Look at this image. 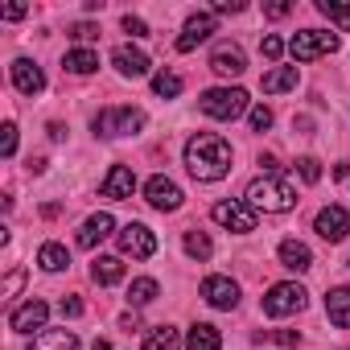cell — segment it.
Returning a JSON list of instances; mask_svg holds the SVG:
<instances>
[{"label":"cell","instance_id":"19","mask_svg":"<svg viewBox=\"0 0 350 350\" xmlns=\"http://www.w3.org/2000/svg\"><path fill=\"white\" fill-rule=\"evenodd\" d=\"M280 264H284L288 272H309V268H313V252H309L301 239H284V243H280Z\"/></svg>","mask_w":350,"mask_h":350},{"label":"cell","instance_id":"35","mask_svg":"<svg viewBox=\"0 0 350 350\" xmlns=\"http://www.w3.org/2000/svg\"><path fill=\"white\" fill-rule=\"evenodd\" d=\"M66 33H70V38H75V42H91V38H99V29H95V25H91V21H79V25H70V29H66Z\"/></svg>","mask_w":350,"mask_h":350},{"label":"cell","instance_id":"6","mask_svg":"<svg viewBox=\"0 0 350 350\" xmlns=\"http://www.w3.org/2000/svg\"><path fill=\"white\" fill-rule=\"evenodd\" d=\"M305 309V288L284 280V284H272L268 297H264V313L268 317H288V313H301Z\"/></svg>","mask_w":350,"mask_h":350},{"label":"cell","instance_id":"13","mask_svg":"<svg viewBox=\"0 0 350 350\" xmlns=\"http://www.w3.org/2000/svg\"><path fill=\"white\" fill-rule=\"evenodd\" d=\"M103 198H116V202H128L132 198V190H136V173L128 169V165H111L107 169V178H103Z\"/></svg>","mask_w":350,"mask_h":350},{"label":"cell","instance_id":"26","mask_svg":"<svg viewBox=\"0 0 350 350\" xmlns=\"http://www.w3.org/2000/svg\"><path fill=\"white\" fill-rule=\"evenodd\" d=\"M157 293H161V284L152 280V276H140V280H132V288H128V305H152L157 301Z\"/></svg>","mask_w":350,"mask_h":350},{"label":"cell","instance_id":"41","mask_svg":"<svg viewBox=\"0 0 350 350\" xmlns=\"http://www.w3.org/2000/svg\"><path fill=\"white\" fill-rule=\"evenodd\" d=\"M21 284H25V272H9V280H5V297H13Z\"/></svg>","mask_w":350,"mask_h":350},{"label":"cell","instance_id":"2","mask_svg":"<svg viewBox=\"0 0 350 350\" xmlns=\"http://www.w3.org/2000/svg\"><path fill=\"white\" fill-rule=\"evenodd\" d=\"M247 206L264 211V215H284L297 206V190L288 178H256L247 186Z\"/></svg>","mask_w":350,"mask_h":350},{"label":"cell","instance_id":"39","mask_svg":"<svg viewBox=\"0 0 350 350\" xmlns=\"http://www.w3.org/2000/svg\"><path fill=\"white\" fill-rule=\"evenodd\" d=\"M124 29H128L132 38H148V25H144L140 17H124Z\"/></svg>","mask_w":350,"mask_h":350},{"label":"cell","instance_id":"40","mask_svg":"<svg viewBox=\"0 0 350 350\" xmlns=\"http://www.w3.org/2000/svg\"><path fill=\"white\" fill-rule=\"evenodd\" d=\"M25 13H29L25 5H5V9H0V17H5V21H21Z\"/></svg>","mask_w":350,"mask_h":350},{"label":"cell","instance_id":"18","mask_svg":"<svg viewBox=\"0 0 350 350\" xmlns=\"http://www.w3.org/2000/svg\"><path fill=\"white\" fill-rule=\"evenodd\" d=\"M111 227H116L111 215H91V219L79 227V247H95V243H103L107 235H116Z\"/></svg>","mask_w":350,"mask_h":350},{"label":"cell","instance_id":"1","mask_svg":"<svg viewBox=\"0 0 350 350\" xmlns=\"http://www.w3.org/2000/svg\"><path fill=\"white\" fill-rule=\"evenodd\" d=\"M186 169L198 182H219L231 173V144L215 132H198L186 144Z\"/></svg>","mask_w":350,"mask_h":350},{"label":"cell","instance_id":"30","mask_svg":"<svg viewBox=\"0 0 350 350\" xmlns=\"http://www.w3.org/2000/svg\"><path fill=\"white\" fill-rule=\"evenodd\" d=\"M152 91H157L161 99H178V95H182V75H173V70H161V75L152 79Z\"/></svg>","mask_w":350,"mask_h":350},{"label":"cell","instance_id":"8","mask_svg":"<svg viewBox=\"0 0 350 350\" xmlns=\"http://www.w3.org/2000/svg\"><path fill=\"white\" fill-rule=\"evenodd\" d=\"M215 223L219 227H227V231H239V235H247V231H256V211L252 206H243V202H215Z\"/></svg>","mask_w":350,"mask_h":350},{"label":"cell","instance_id":"24","mask_svg":"<svg viewBox=\"0 0 350 350\" xmlns=\"http://www.w3.org/2000/svg\"><path fill=\"white\" fill-rule=\"evenodd\" d=\"M260 87H264L268 95H280V91H293V87H297V66H276V70H268Z\"/></svg>","mask_w":350,"mask_h":350},{"label":"cell","instance_id":"9","mask_svg":"<svg viewBox=\"0 0 350 350\" xmlns=\"http://www.w3.org/2000/svg\"><path fill=\"white\" fill-rule=\"evenodd\" d=\"M144 198H148L152 211H178L182 206V186L157 173V178H148V186H144Z\"/></svg>","mask_w":350,"mask_h":350},{"label":"cell","instance_id":"22","mask_svg":"<svg viewBox=\"0 0 350 350\" xmlns=\"http://www.w3.org/2000/svg\"><path fill=\"white\" fill-rule=\"evenodd\" d=\"M325 313H329V321H334L338 329H346V325H350V288H334V293L325 297Z\"/></svg>","mask_w":350,"mask_h":350},{"label":"cell","instance_id":"17","mask_svg":"<svg viewBox=\"0 0 350 350\" xmlns=\"http://www.w3.org/2000/svg\"><path fill=\"white\" fill-rule=\"evenodd\" d=\"M211 33H215V17H211V13H194V17L186 21V33L178 38V50H182V54L194 50V46H202Z\"/></svg>","mask_w":350,"mask_h":350},{"label":"cell","instance_id":"5","mask_svg":"<svg viewBox=\"0 0 350 350\" xmlns=\"http://www.w3.org/2000/svg\"><path fill=\"white\" fill-rule=\"evenodd\" d=\"M140 128H144V111H136V107H107V111L95 116L99 136H132Z\"/></svg>","mask_w":350,"mask_h":350},{"label":"cell","instance_id":"37","mask_svg":"<svg viewBox=\"0 0 350 350\" xmlns=\"http://www.w3.org/2000/svg\"><path fill=\"white\" fill-rule=\"evenodd\" d=\"M58 309H62V317H83V301L79 297H62Z\"/></svg>","mask_w":350,"mask_h":350},{"label":"cell","instance_id":"4","mask_svg":"<svg viewBox=\"0 0 350 350\" xmlns=\"http://www.w3.org/2000/svg\"><path fill=\"white\" fill-rule=\"evenodd\" d=\"M338 50V33H325V29H301L293 42H288V54L297 62H313V58H325Z\"/></svg>","mask_w":350,"mask_h":350},{"label":"cell","instance_id":"32","mask_svg":"<svg viewBox=\"0 0 350 350\" xmlns=\"http://www.w3.org/2000/svg\"><path fill=\"white\" fill-rule=\"evenodd\" d=\"M297 173H301V178L313 186V182L321 178V161H317V157H301V161H297Z\"/></svg>","mask_w":350,"mask_h":350},{"label":"cell","instance_id":"33","mask_svg":"<svg viewBox=\"0 0 350 350\" xmlns=\"http://www.w3.org/2000/svg\"><path fill=\"white\" fill-rule=\"evenodd\" d=\"M0 152H5V157L17 152V124H5V128H0Z\"/></svg>","mask_w":350,"mask_h":350},{"label":"cell","instance_id":"38","mask_svg":"<svg viewBox=\"0 0 350 350\" xmlns=\"http://www.w3.org/2000/svg\"><path fill=\"white\" fill-rule=\"evenodd\" d=\"M293 13V5H284V0H276V5H264V17H272V21H280V17H288Z\"/></svg>","mask_w":350,"mask_h":350},{"label":"cell","instance_id":"34","mask_svg":"<svg viewBox=\"0 0 350 350\" xmlns=\"http://www.w3.org/2000/svg\"><path fill=\"white\" fill-rule=\"evenodd\" d=\"M247 120H252V132H268V128H272V111H268V107H252Z\"/></svg>","mask_w":350,"mask_h":350},{"label":"cell","instance_id":"20","mask_svg":"<svg viewBox=\"0 0 350 350\" xmlns=\"http://www.w3.org/2000/svg\"><path fill=\"white\" fill-rule=\"evenodd\" d=\"M91 280L95 284H120L124 280V260H116V256H99L95 264H91Z\"/></svg>","mask_w":350,"mask_h":350},{"label":"cell","instance_id":"15","mask_svg":"<svg viewBox=\"0 0 350 350\" xmlns=\"http://www.w3.org/2000/svg\"><path fill=\"white\" fill-rule=\"evenodd\" d=\"M111 66H116L124 79H144V75H148V54H144V50H132V46H116V50H111Z\"/></svg>","mask_w":350,"mask_h":350},{"label":"cell","instance_id":"14","mask_svg":"<svg viewBox=\"0 0 350 350\" xmlns=\"http://www.w3.org/2000/svg\"><path fill=\"white\" fill-rule=\"evenodd\" d=\"M202 297H206L215 309H235V305H239V284L227 280V276H206V280H202Z\"/></svg>","mask_w":350,"mask_h":350},{"label":"cell","instance_id":"44","mask_svg":"<svg viewBox=\"0 0 350 350\" xmlns=\"http://www.w3.org/2000/svg\"><path fill=\"white\" fill-rule=\"evenodd\" d=\"M91 350H111V346H107L103 338H95V346H91Z\"/></svg>","mask_w":350,"mask_h":350},{"label":"cell","instance_id":"16","mask_svg":"<svg viewBox=\"0 0 350 350\" xmlns=\"http://www.w3.org/2000/svg\"><path fill=\"white\" fill-rule=\"evenodd\" d=\"M9 75H13V87H17L21 95H38V91H46V75H42V66L29 62V58H17Z\"/></svg>","mask_w":350,"mask_h":350},{"label":"cell","instance_id":"21","mask_svg":"<svg viewBox=\"0 0 350 350\" xmlns=\"http://www.w3.org/2000/svg\"><path fill=\"white\" fill-rule=\"evenodd\" d=\"M29 350H79V338L70 329H42Z\"/></svg>","mask_w":350,"mask_h":350},{"label":"cell","instance_id":"25","mask_svg":"<svg viewBox=\"0 0 350 350\" xmlns=\"http://www.w3.org/2000/svg\"><path fill=\"white\" fill-rule=\"evenodd\" d=\"M62 66H66L70 75H91V70H99V54H95V50H70V54L62 58Z\"/></svg>","mask_w":350,"mask_h":350},{"label":"cell","instance_id":"3","mask_svg":"<svg viewBox=\"0 0 350 350\" xmlns=\"http://www.w3.org/2000/svg\"><path fill=\"white\" fill-rule=\"evenodd\" d=\"M202 111L211 120H239L247 111V91L243 87H215L202 95Z\"/></svg>","mask_w":350,"mask_h":350},{"label":"cell","instance_id":"11","mask_svg":"<svg viewBox=\"0 0 350 350\" xmlns=\"http://www.w3.org/2000/svg\"><path fill=\"white\" fill-rule=\"evenodd\" d=\"M211 70L223 75V79H239V75L247 70V58H243V50H239L235 42H223V46H215V54H211Z\"/></svg>","mask_w":350,"mask_h":350},{"label":"cell","instance_id":"28","mask_svg":"<svg viewBox=\"0 0 350 350\" xmlns=\"http://www.w3.org/2000/svg\"><path fill=\"white\" fill-rule=\"evenodd\" d=\"M144 350H178V329H173V325H157V329H148Z\"/></svg>","mask_w":350,"mask_h":350},{"label":"cell","instance_id":"31","mask_svg":"<svg viewBox=\"0 0 350 350\" xmlns=\"http://www.w3.org/2000/svg\"><path fill=\"white\" fill-rule=\"evenodd\" d=\"M211 239L202 235V231H186V256H194V260H211Z\"/></svg>","mask_w":350,"mask_h":350},{"label":"cell","instance_id":"36","mask_svg":"<svg viewBox=\"0 0 350 350\" xmlns=\"http://www.w3.org/2000/svg\"><path fill=\"white\" fill-rule=\"evenodd\" d=\"M260 50H264V58H272V62H276V58L284 54V42H280V38H264V42H260Z\"/></svg>","mask_w":350,"mask_h":350},{"label":"cell","instance_id":"27","mask_svg":"<svg viewBox=\"0 0 350 350\" xmlns=\"http://www.w3.org/2000/svg\"><path fill=\"white\" fill-rule=\"evenodd\" d=\"M38 264H42L46 272H62V268L70 264V256H66V247H62V243H42V252H38Z\"/></svg>","mask_w":350,"mask_h":350},{"label":"cell","instance_id":"29","mask_svg":"<svg viewBox=\"0 0 350 350\" xmlns=\"http://www.w3.org/2000/svg\"><path fill=\"white\" fill-rule=\"evenodd\" d=\"M317 13L329 17L342 33H350V9H346V5H338V0H317Z\"/></svg>","mask_w":350,"mask_h":350},{"label":"cell","instance_id":"42","mask_svg":"<svg viewBox=\"0 0 350 350\" xmlns=\"http://www.w3.org/2000/svg\"><path fill=\"white\" fill-rule=\"evenodd\" d=\"M268 338H272V342H280V346H297V334H288V329H272Z\"/></svg>","mask_w":350,"mask_h":350},{"label":"cell","instance_id":"23","mask_svg":"<svg viewBox=\"0 0 350 350\" xmlns=\"http://www.w3.org/2000/svg\"><path fill=\"white\" fill-rule=\"evenodd\" d=\"M186 350H223V338H219L215 325L198 321V325L190 329V338H186Z\"/></svg>","mask_w":350,"mask_h":350},{"label":"cell","instance_id":"7","mask_svg":"<svg viewBox=\"0 0 350 350\" xmlns=\"http://www.w3.org/2000/svg\"><path fill=\"white\" fill-rule=\"evenodd\" d=\"M116 239H120V252L132 256V260H148V256L157 252V235H152L144 223H124V227L116 231Z\"/></svg>","mask_w":350,"mask_h":350},{"label":"cell","instance_id":"43","mask_svg":"<svg viewBox=\"0 0 350 350\" xmlns=\"http://www.w3.org/2000/svg\"><path fill=\"white\" fill-rule=\"evenodd\" d=\"M120 325L132 334V329H140V317H136V313H124V317H120Z\"/></svg>","mask_w":350,"mask_h":350},{"label":"cell","instance_id":"10","mask_svg":"<svg viewBox=\"0 0 350 350\" xmlns=\"http://www.w3.org/2000/svg\"><path fill=\"white\" fill-rule=\"evenodd\" d=\"M46 317H50L46 301H25L21 309L9 313V329L13 334H33V329H46Z\"/></svg>","mask_w":350,"mask_h":350},{"label":"cell","instance_id":"12","mask_svg":"<svg viewBox=\"0 0 350 350\" xmlns=\"http://www.w3.org/2000/svg\"><path fill=\"white\" fill-rule=\"evenodd\" d=\"M317 235H321L325 243H342V239L350 235V215H346L342 206H325V211H317Z\"/></svg>","mask_w":350,"mask_h":350}]
</instances>
